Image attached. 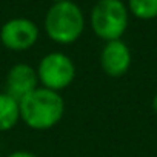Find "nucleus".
<instances>
[{
  "label": "nucleus",
  "instance_id": "1",
  "mask_svg": "<svg viewBox=\"0 0 157 157\" xmlns=\"http://www.w3.org/2000/svg\"><path fill=\"white\" fill-rule=\"evenodd\" d=\"M20 120L34 131H46L54 128L65 114V100L60 93L36 88L33 93L19 100Z\"/></svg>",
  "mask_w": 157,
  "mask_h": 157
},
{
  "label": "nucleus",
  "instance_id": "2",
  "mask_svg": "<svg viewBox=\"0 0 157 157\" xmlns=\"http://www.w3.org/2000/svg\"><path fill=\"white\" fill-rule=\"evenodd\" d=\"M43 28L46 36L57 45H71L80 39L85 29V16L72 0L52 3L46 11Z\"/></svg>",
  "mask_w": 157,
  "mask_h": 157
},
{
  "label": "nucleus",
  "instance_id": "3",
  "mask_svg": "<svg viewBox=\"0 0 157 157\" xmlns=\"http://www.w3.org/2000/svg\"><path fill=\"white\" fill-rule=\"evenodd\" d=\"M93 33L105 40H119L128 29L129 11L122 0H97L90 14Z\"/></svg>",
  "mask_w": 157,
  "mask_h": 157
},
{
  "label": "nucleus",
  "instance_id": "4",
  "mask_svg": "<svg viewBox=\"0 0 157 157\" xmlns=\"http://www.w3.org/2000/svg\"><path fill=\"white\" fill-rule=\"evenodd\" d=\"M36 71L39 85L56 93L66 90L75 78V65L72 59L62 51H52L43 56Z\"/></svg>",
  "mask_w": 157,
  "mask_h": 157
},
{
  "label": "nucleus",
  "instance_id": "5",
  "mask_svg": "<svg viewBox=\"0 0 157 157\" xmlns=\"http://www.w3.org/2000/svg\"><path fill=\"white\" fill-rule=\"evenodd\" d=\"M37 25L25 17H14L3 23L0 28V42L14 52H23L31 49L39 40Z\"/></svg>",
  "mask_w": 157,
  "mask_h": 157
},
{
  "label": "nucleus",
  "instance_id": "6",
  "mask_svg": "<svg viewBox=\"0 0 157 157\" xmlns=\"http://www.w3.org/2000/svg\"><path fill=\"white\" fill-rule=\"evenodd\" d=\"M132 56L129 46L122 40L105 42L100 52V66L102 71L113 78L123 77L131 68Z\"/></svg>",
  "mask_w": 157,
  "mask_h": 157
},
{
  "label": "nucleus",
  "instance_id": "7",
  "mask_svg": "<svg viewBox=\"0 0 157 157\" xmlns=\"http://www.w3.org/2000/svg\"><path fill=\"white\" fill-rule=\"evenodd\" d=\"M39 77L36 68L28 63H16L10 68L5 80V93L14 97L16 100H22L25 96L39 88Z\"/></svg>",
  "mask_w": 157,
  "mask_h": 157
},
{
  "label": "nucleus",
  "instance_id": "8",
  "mask_svg": "<svg viewBox=\"0 0 157 157\" xmlns=\"http://www.w3.org/2000/svg\"><path fill=\"white\" fill-rule=\"evenodd\" d=\"M20 122L19 100L6 93H0V132H6L16 128Z\"/></svg>",
  "mask_w": 157,
  "mask_h": 157
},
{
  "label": "nucleus",
  "instance_id": "9",
  "mask_svg": "<svg viewBox=\"0 0 157 157\" xmlns=\"http://www.w3.org/2000/svg\"><path fill=\"white\" fill-rule=\"evenodd\" d=\"M126 6L139 20H152L157 17V0H128Z\"/></svg>",
  "mask_w": 157,
  "mask_h": 157
},
{
  "label": "nucleus",
  "instance_id": "10",
  "mask_svg": "<svg viewBox=\"0 0 157 157\" xmlns=\"http://www.w3.org/2000/svg\"><path fill=\"white\" fill-rule=\"evenodd\" d=\"M6 157H39L37 154L31 152V151H23V149H19V151H14L11 154H8Z\"/></svg>",
  "mask_w": 157,
  "mask_h": 157
},
{
  "label": "nucleus",
  "instance_id": "11",
  "mask_svg": "<svg viewBox=\"0 0 157 157\" xmlns=\"http://www.w3.org/2000/svg\"><path fill=\"white\" fill-rule=\"evenodd\" d=\"M152 109H154V113L157 114V93H155V96L152 97Z\"/></svg>",
  "mask_w": 157,
  "mask_h": 157
},
{
  "label": "nucleus",
  "instance_id": "12",
  "mask_svg": "<svg viewBox=\"0 0 157 157\" xmlns=\"http://www.w3.org/2000/svg\"><path fill=\"white\" fill-rule=\"evenodd\" d=\"M52 3H59V2H68V0H51Z\"/></svg>",
  "mask_w": 157,
  "mask_h": 157
}]
</instances>
